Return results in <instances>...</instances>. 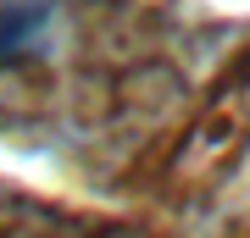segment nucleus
<instances>
[{
  "label": "nucleus",
  "instance_id": "obj_1",
  "mask_svg": "<svg viewBox=\"0 0 250 238\" xmlns=\"http://www.w3.org/2000/svg\"><path fill=\"white\" fill-rule=\"evenodd\" d=\"M62 0H0V78L45 67L62 39Z\"/></svg>",
  "mask_w": 250,
  "mask_h": 238
}]
</instances>
